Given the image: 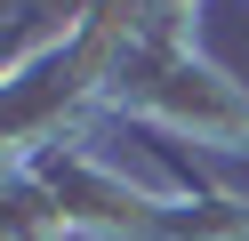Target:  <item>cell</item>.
<instances>
[{
    "mask_svg": "<svg viewBox=\"0 0 249 241\" xmlns=\"http://www.w3.org/2000/svg\"><path fill=\"white\" fill-rule=\"evenodd\" d=\"M105 112L153 121L193 145H249V89L193 56V40H129L105 73Z\"/></svg>",
    "mask_w": 249,
    "mask_h": 241,
    "instance_id": "cell-1",
    "label": "cell"
},
{
    "mask_svg": "<svg viewBox=\"0 0 249 241\" xmlns=\"http://www.w3.org/2000/svg\"><path fill=\"white\" fill-rule=\"evenodd\" d=\"M65 209L49 201V185H40L33 169H8V209H0V241H65Z\"/></svg>",
    "mask_w": 249,
    "mask_h": 241,
    "instance_id": "cell-2",
    "label": "cell"
}]
</instances>
